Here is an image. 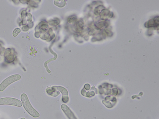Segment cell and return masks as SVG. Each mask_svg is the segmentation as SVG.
Instances as JSON below:
<instances>
[{
    "mask_svg": "<svg viewBox=\"0 0 159 119\" xmlns=\"http://www.w3.org/2000/svg\"><path fill=\"white\" fill-rule=\"evenodd\" d=\"M26 119L25 118H21V119Z\"/></svg>",
    "mask_w": 159,
    "mask_h": 119,
    "instance_id": "8",
    "label": "cell"
},
{
    "mask_svg": "<svg viewBox=\"0 0 159 119\" xmlns=\"http://www.w3.org/2000/svg\"><path fill=\"white\" fill-rule=\"evenodd\" d=\"M21 100L23 107L28 113L34 117H38L40 116L38 112L32 106L26 94H22Z\"/></svg>",
    "mask_w": 159,
    "mask_h": 119,
    "instance_id": "1",
    "label": "cell"
},
{
    "mask_svg": "<svg viewBox=\"0 0 159 119\" xmlns=\"http://www.w3.org/2000/svg\"><path fill=\"white\" fill-rule=\"evenodd\" d=\"M61 108L69 119H77L73 112L65 104L62 105Z\"/></svg>",
    "mask_w": 159,
    "mask_h": 119,
    "instance_id": "4",
    "label": "cell"
},
{
    "mask_svg": "<svg viewBox=\"0 0 159 119\" xmlns=\"http://www.w3.org/2000/svg\"><path fill=\"white\" fill-rule=\"evenodd\" d=\"M84 87L86 90H89L90 88V86L89 84H86L85 85Z\"/></svg>",
    "mask_w": 159,
    "mask_h": 119,
    "instance_id": "7",
    "label": "cell"
},
{
    "mask_svg": "<svg viewBox=\"0 0 159 119\" xmlns=\"http://www.w3.org/2000/svg\"><path fill=\"white\" fill-rule=\"evenodd\" d=\"M59 91L63 95L62 100L64 102L67 103L69 101L68 92L67 90L61 86L57 87Z\"/></svg>",
    "mask_w": 159,
    "mask_h": 119,
    "instance_id": "5",
    "label": "cell"
},
{
    "mask_svg": "<svg viewBox=\"0 0 159 119\" xmlns=\"http://www.w3.org/2000/svg\"><path fill=\"white\" fill-rule=\"evenodd\" d=\"M21 77L19 74L11 76L4 80L0 85V91L2 92L12 83L19 80Z\"/></svg>",
    "mask_w": 159,
    "mask_h": 119,
    "instance_id": "2",
    "label": "cell"
},
{
    "mask_svg": "<svg viewBox=\"0 0 159 119\" xmlns=\"http://www.w3.org/2000/svg\"><path fill=\"white\" fill-rule=\"evenodd\" d=\"M5 104L11 105L19 107L22 106L21 101L14 98H4L0 99V105Z\"/></svg>",
    "mask_w": 159,
    "mask_h": 119,
    "instance_id": "3",
    "label": "cell"
},
{
    "mask_svg": "<svg viewBox=\"0 0 159 119\" xmlns=\"http://www.w3.org/2000/svg\"><path fill=\"white\" fill-rule=\"evenodd\" d=\"M46 93L49 95L53 97H56L60 94L57 86H53L48 88L46 90Z\"/></svg>",
    "mask_w": 159,
    "mask_h": 119,
    "instance_id": "6",
    "label": "cell"
}]
</instances>
